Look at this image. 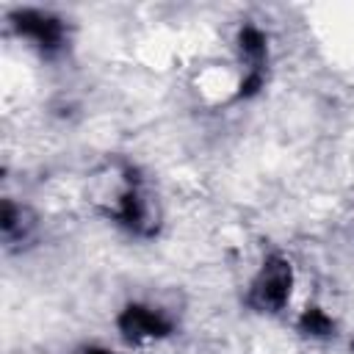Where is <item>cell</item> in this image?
<instances>
[{
    "label": "cell",
    "instance_id": "1",
    "mask_svg": "<svg viewBox=\"0 0 354 354\" xmlns=\"http://www.w3.org/2000/svg\"><path fill=\"white\" fill-rule=\"evenodd\" d=\"M290 282H293V274H290V266L282 260V257H271L263 263L257 279L252 282V290H249V304L260 313H277L282 310V304L288 301L290 296Z\"/></svg>",
    "mask_w": 354,
    "mask_h": 354
},
{
    "label": "cell",
    "instance_id": "2",
    "mask_svg": "<svg viewBox=\"0 0 354 354\" xmlns=\"http://www.w3.org/2000/svg\"><path fill=\"white\" fill-rule=\"evenodd\" d=\"M119 329L127 340H149V337H166L171 332V321L160 310L130 304L119 315Z\"/></svg>",
    "mask_w": 354,
    "mask_h": 354
},
{
    "label": "cell",
    "instance_id": "3",
    "mask_svg": "<svg viewBox=\"0 0 354 354\" xmlns=\"http://www.w3.org/2000/svg\"><path fill=\"white\" fill-rule=\"evenodd\" d=\"M17 22V30L22 36H28L30 41H36L39 50L44 53H55L64 41V25L58 17L53 14H44V11H19L14 17Z\"/></svg>",
    "mask_w": 354,
    "mask_h": 354
},
{
    "label": "cell",
    "instance_id": "4",
    "mask_svg": "<svg viewBox=\"0 0 354 354\" xmlns=\"http://www.w3.org/2000/svg\"><path fill=\"white\" fill-rule=\"evenodd\" d=\"M113 216L130 227L133 232H147V199L141 196V188H138V180L130 177V185L127 191L119 196V207L113 210Z\"/></svg>",
    "mask_w": 354,
    "mask_h": 354
},
{
    "label": "cell",
    "instance_id": "5",
    "mask_svg": "<svg viewBox=\"0 0 354 354\" xmlns=\"http://www.w3.org/2000/svg\"><path fill=\"white\" fill-rule=\"evenodd\" d=\"M301 329H304L307 335H329V332H332V321H329L318 307H313V310H307V313L301 315Z\"/></svg>",
    "mask_w": 354,
    "mask_h": 354
},
{
    "label": "cell",
    "instance_id": "6",
    "mask_svg": "<svg viewBox=\"0 0 354 354\" xmlns=\"http://www.w3.org/2000/svg\"><path fill=\"white\" fill-rule=\"evenodd\" d=\"M86 354H111V351H102V348H91V351H86Z\"/></svg>",
    "mask_w": 354,
    "mask_h": 354
}]
</instances>
